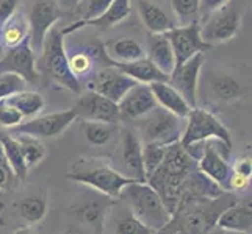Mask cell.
I'll return each instance as SVG.
<instances>
[{
    "instance_id": "6da1fadb",
    "label": "cell",
    "mask_w": 252,
    "mask_h": 234,
    "mask_svg": "<svg viewBox=\"0 0 252 234\" xmlns=\"http://www.w3.org/2000/svg\"><path fill=\"white\" fill-rule=\"evenodd\" d=\"M119 198L127 202L133 217L152 228L155 233L166 227L172 217L160 194L147 181H133L124 186Z\"/></svg>"
},
{
    "instance_id": "7a4b0ae2",
    "label": "cell",
    "mask_w": 252,
    "mask_h": 234,
    "mask_svg": "<svg viewBox=\"0 0 252 234\" xmlns=\"http://www.w3.org/2000/svg\"><path fill=\"white\" fill-rule=\"evenodd\" d=\"M64 36L66 33L57 27L52 28L44 39L41 58L44 63L46 71L50 74L54 80L62 84L63 88L74 94H82V84L77 78L67 63V53L64 49Z\"/></svg>"
},
{
    "instance_id": "3957f363",
    "label": "cell",
    "mask_w": 252,
    "mask_h": 234,
    "mask_svg": "<svg viewBox=\"0 0 252 234\" xmlns=\"http://www.w3.org/2000/svg\"><path fill=\"white\" fill-rule=\"evenodd\" d=\"M221 141L232 149V134L229 128L216 117L213 112L202 108H191L185 117V128L180 137L182 147L187 150L194 144H202L207 141Z\"/></svg>"
},
{
    "instance_id": "277c9868",
    "label": "cell",
    "mask_w": 252,
    "mask_h": 234,
    "mask_svg": "<svg viewBox=\"0 0 252 234\" xmlns=\"http://www.w3.org/2000/svg\"><path fill=\"white\" fill-rule=\"evenodd\" d=\"M66 177L69 180L77 181V183H82L99 190V192L105 194L111 198H119V194L124 189V186L133 183V181H138L115 170L103 162H88V161H86V164L79 162L75 169L72 172H69Z\"/></svg>"
},
{
    "instance_id": "5b68a950",
    "label": "cell",
    "mask_w": 252,
    "mask_h": 234,
    "mask_svg": "<svg viewBox=\"0 0 252 234\" xmlns=\"http://www.w3.org/2000/svg\"><path fill=\"white\" fill-rule=\"evenodd\" d=\"M184 122L185 119L172 114L161 106H155L146 116L136 119V125L144 142H152L164 147L180 142L185 128Z\"/></svg>"
},
{
    "instance_id": "8992f818",
    "label": "cell",
    "mask_w": 252,
    "mask_h": 234,
    "mask_svg": "<svg viewBox=\"0 0 252 234\" xmlns=\"http://www.w3.org/2000/svg\"><path fill=\"white\" fill-rule=\"evenodd\" d=\"M75 119V109L69 108L64 111L50 112V114L44 116H34L30 120H25V122H21L19 125L11 128L10 133L14 136H30L39 141L54 139V137L63 134L74 124Z\"/></svg>"
},
{
    "instance_id": "52a82bcc",
    "label": "cell",
    "mask_w": 252,
    "mask_h": 234,
    "mask_svg": "<svg viewBox=\"0 0 252 234\" xmlns=\"http://www.w3.org/2000/svg\"><path fill=\"white\" fill-rule=\"evenodd\" d=\"M241 19V10L230 0L227 5H224L218 11L212 13L207 17L205 24L201 25V36L212 47L216 44L229 42L233 38H237V34L240 33Z\"/></svg>"
},
{
    "instance_id": "ba28073f",
    "label": "cell",
    "mask_w": 252,
    "mask_h": 234,
    "mask_svg": "<svg viewBox=\"0 0 252 234\" xmlns=\"http://www.w3.org/2000/svg\"><path fill=\"white\" fill-rule=\"evenodd\" d=\"M230 150L232 149H229L224 142L212 139L204 144L202 155L197 159L199 172L222 189H227L229 178L232 175V167L227 161Z\"/></svg>"
},
{
    "instance_id": "9c48e42d",
    "label": "cell",
    "mask_w": 252,
    "mask_h": 234,
    "mask_svg": "<svg viewBox=\"0 0 252 234\" xmlns=\"http://www.w3.org/2000/svg\"><path fill=\"white\" fill-rule=\"evenodd\" d=\"M172 47L174 56H176V66L185 63L187 59L197 53H205L210 44L201 36V22H193L188 25H176L174 28L164 33Z\"/></svg>"
},
{
    "instance_id": "30bf717a",
    "label": "cell",
    "mask_w": 252,
    "mask_h": 234,
    "mask_svg": "<svg viewBox=\"0 0 252 234\" xmlns=\"http://www.w3.org/2000/svg\"><path fill=\"white\" fill-rule=\"evenodd\" d=\"M60 17H62V13H60L58 0H38L32 6L30 17H29V25H30L29 39L36 56L41 55L47 33L55 27Z\"/></svg>"
},
{
    "instance_id": "8fae6325",
    "label": "cell",
    "mask_w": 252,
    "mask_h": 234,
    "mask_svg": "<svg viewBox=\"0 0 252 234\" xmlns=\"http://www.w3.org/2000/svg\"><path fill=\"white\" fill-rule=\"evenodd\" d=\"M205 61L204 53H197L187 59L185 63L174 67V71L168 77V83L174 89H177L180 95L187 100L191 108L197 106V92H199V78Z\"/></svg>"
},
{
    "instance_id": "7c38bea8",
    "label": "cell",
    "mask_w": 252,
    "mask_h": 234,
    "mask_svg": "<svg viewBox=\"0 0 252 234\" xmlns=\"http://www.w3.org/2000/svg\"><path fill=\"white\" fill-rule=\"evenodd\" d=\"M74 109L77 112V117H82L83 120L103 122L110 125L121 122L118 103L105 99L103 95L91 89L79 94V100H77Z\"/></svg>"
},
{
    "instance_id": "4fadbf2b",
    "label": "cell",
    "mask_w": 252,
    "mask_h": 234,
    "mask_svg": "<svg viewBox=\"0 0 252 234\" xmlns=\"http://www.w3.org/2000/svg\"><path fill=\"white\" fill-rule=\"evenodd\" d=\"M0 74H16L27 83L38 81L36 72V55L27 38L22 44L8 49L0 58Z\"/></svg>"
},
{
    "instance_id": "5bb4252c",
    "label": "cell",
    "mask_w": 252,
    "mask_h": 234,
    "mask_svg": "<svg viewBox=\"0 0 252 234\" xmlns=\"http://www.w3.org/2000/svg\"><path fill=\"white\" fill-rule=\"evenodd\" d=\"M135 84L138 83L133 78H130L116 67L108 66L94 75L93 81L90 83V89L103 95V97L111 102L119 103L121 99L127 94V91L133 88Z\"/></svg>"
},
{
    "instance_id": "9a60e30c",
    "label": "cell",
    "mask_w": 252,
    "mask_h": 234,
    "mask_svg": "<svg viewBox=\"0 0 252 234\" xmlns=\"http://www.w3.org/2000/svg\"><path fill=\"white\" fill-rule=\"evenodd\" d=\"M157 105L149 84L138 83L130 88L121 102L118 103L121 120H136L147 112H151Z\"/></svg>"
},
{
    "instance_id": "2e32d148",
    "label": "cell",
    "mask_w": 252,
    "mask_h": 234,
    "mask_svg": "<svg viewBox=\"0 0 252 234\" xmlns=\"http://www.w3.org/2000/svg\"><path fill=\"white\" fill-rule=\"evenodd\" d=\"M107 61L110 66L119 69L121 72H124L130 78H133L136 83L151 84L155 81H168V75H164L147 56H143L140 59H135V61H128V63H119L107 56Z\"/></svg>"
},
{
    "instance_id": "e0dca14e",
    "label": "cell",
    "mask_w": 252,
    "mask_h": 234,
    "mask_svg": "<svg viewBox=\"0 0 252 234\" xmlns=\"http://www.w3.org/2000/svg\"><path fill=\"white\" fill-rule=\"evenodd\" d=\"M123 164L127 177L146 181V172L143 164V142L133 131H126L123 137Z\"/></svg>"
},
{
    "instance_id": "ac0fdd59",
    "label": "cell",
    "mask_w": 252,
    "mask_h": 234,
    "mask_svg": "<svg viewBox=\"0 0 252 234\" xmlns=\"http://www.w3.org/2000/svg\"><path fill=\"white\" fill-rule=\"evenodd\" d=\"M149 88L154 94L155 100H157L158 106H161L163 109H166L182 119H185L188 116L191 106L187 103V100L182 97L180 92L177 89H174L168 81L151 83Z\"/></svg>"
},
{
    "instance_id": "d6986e66",
    "label": "cell",
    "mask_w": 252,
    "mask_h": 234,
    "mask_svg": "<svg viewBox=\"0 0 252 234\" xmlns=\"http://www.w3.org/2000/svg\"><path fill=\"white\" fill-rule=\"evenodd\" d=\"M251 223H252L251 206L230 205L218 215V219H216V228H221L230 233L251 234Z\"/></svg>"
},
{
    "instance_id": "ffe728a7",
    "label": "cell",
    "mask_w": 252,
    "mask_h": 234,
    "mask_svg": "<svg viewBox=\"0 0 252 234\" xmlns=\"http://www.w3.org/2000/svg\"><path fill=\"white\" fill-rule=\"evenodd\" d=\"M208 92L220 103H235L243 97L241 84L229 74L218 72L212 74L207 80Z\"/></svg>"
},
{
    "instance_id": "44dd1931",
    "label": "cell",
    "mask_w": 252,
    "mask_h": 234,
    "mask_svg": "<svg viewBox=\"0 0 252 234\" xmlns=\"http://www.w3.org/2000/svg\"><path fill=\"white\" fill-rule=\"evenodd\" d=\"M138 13H140L141 22L146 30L152 34H164L176 27L171 17L163 11V8L151 2V0H140Z\"/></svg>"
},
{
    "instance_id": "7402d4cb",
    "label": "cell",
    "mask_w": 252,
    "mask_h": 234,
    "mask_svg": "<svg viewBox=\"0 0 252 234\" xmlns=\"http://www.w3.org/2000/svg\"><path fill=\"white\" fill-rule=\"evenodd\" d=\"M29 33H30L29 19L19 13H14L10 19L0 27V39H2L3 47L13 49L16 46L22 44V42L29 38Z\"/></svg>"
},
{
    "instance_id": "603a6c76",
    "label": "cell",
    "mask_w": 252,
    "mask_h": 234,
    "mask_svg": "<svg viewBox=\"0 0 252 234\" xmlns=\"http://www.w3.org/2000/svg\"><path fill=\"white\" fill-rule=\"evenodd\" d=\"M154 39L149 47V58L151 61L157 66L164 75H171V72L176 67V56H174L172 47L169 44L168 38L164 34H154Z\"/></svg>"
},
{
    "instance_id": "cb8c5ba5",
    "label": "cell",
    "mask_w": 252,
    "mask_h": 234,
    "mask_svg": "<svg viewBox=\"0 0 252 234\" xmlns=\"http://www.w3.org/2000/svg\"><path fill=\"white\" fill-rule=\"evenodd\" d=\"M5 102L8 105H11L13 108H16L21 114L25 117H34L36 114L44 109V97L36 92V91H27L22 89L19 92H14L13 95H10L8 99H5Z\"/></svg>"
},
{
    "instance_id": "d4e9b609",
    "label": "cell",
    "mask_w": 252,
    "mask_h": 234,
    "mask_svg": "<svg viewBox=\"0 0 252 234\" xmlns=\"http://www.w3.org/2000/svg\"><path fill=\"white\" fill-rule=\"evenodd\" d=\"M0 145H2L3 153L6 156L8 162H10L14 175L21 181H25L27 180L29 167L25 166L22 149H21L19 141H17V137L13 136L11 133H0Z\"/></svg>"
},
{
    "instance_id": "484cf974",
    "label": "cell",
    "mask_w": 252,
    "mask_h": 234,
    "mask_svg": "<svg viewBox=\"0 0 252 234\" xmlns=\"http://www.w3.org/2000/svg\"><path fill=\"white\" fill-rule=\"evenodd\" d=\"M105 52L110 55V59H115L119 63H128V61H135V59H140L146 56V50L144 47L135 39L130 38H118L115 41H111L107 46Z\"/></svg>"
},
{
    "instance_id": "4316f807",
    "label": "cell",
    "mask_w": 252,
    "mask_h": 234,
    "mask_svg": "<svg viewBox=\"0 0 252 234\" xmlns=\"http://www.w3.org/2000/svg\"><path fill=\"white\" fill-rule=\"evenodd\" d=\"M132 13V0H113L105 13L93 21L85 22V25H93L97 28H111L115 25L126 21ZM83 25V27H85Z\"/></svg>"
},
{
    "instance_id": "83f0119b",
    "label": "cell",
    "mask_w": 252,
    "mask_h": 234,
    "mask_svg": "<svg viewBox=\"0 0 252 234\" xmlns=\"http://www.w3.org/2000/svg\"><path fill=\"white\" fill-rule=\"evenodd\" d=\"M111 2L113 0H80V2L74 6V13L80 17V21L72 24L71 27L63 28V31L67 34L71 31L82 28L85 22L93 21L95 17H99L100 14L105 13V10L111 5Z\"/></svg>"
},
{
    "instance_id": "f1b7e54d",
    "label": "cell",
    "mask_w": 252,
    "mask_h": 234,
    "mask_svg": "<svg viewBox=\"0 0 252 234\" xmlns=\"http://www.w3.org/2000/svg\"><path fill=\"white\" fill-rule=\"evenodd\" d=\"M19 212L22 219L29 223H38L44 219L47 212V202L41 195H29L19 203Z\"/></svg>"
},
{
    "instance_id": "f546056e",
    "label": "cell",
    "mask_w": 252,
    "mask_h": 234,
    "mask_svg": "<svg viewBox=\"0 0 252 234\" xmlns=\"http://www.w3.org/2000/svg\"><path fill=\"white\" fill-rule=\"evenodd\" d=\"M16 137L21 144L25 166L29 169L33 166H38V164L46 158V147L39 139H34V137H30V136H16Z\"/></svg>"
},
{
    "instance_id": "4dcf8cb0",
    "label": "cell",
    "mask_w": 252,
    "mask_h": 234,
    "mask_svg": "<svg viewBox=\"0 0 252 234\" xmlns=\"http://www.w3.org/2000/svg\"><path fill=\"white\" fill-rule=\"evenodd\" d=\"M103 215H105V205L95 200L85 203L77 209V219L83 225H88V227H93L95 230L102 228Z\"/></svg>"
},
{
    "instance_id": "1f68e13d",
    "label": "cell",
    "mask_w": 252,
    "mask_h": 234,
    "mask_svg": "<svg viewBox=\"0 0 252 234\" xmlns=\"http://www.w3.org/2000/svg\"><path fill=\"white\" fill-rule=\"evenodd\" d=\"M83 133L86 141L94 147H102L110 142L113 130L110 124L103 122H93V120H85L83 124Z\"/></svg>"
},
{
    "instance_id": "d6a6232c",
    "label": "cell",
    "mask_w": 252,
    "mask_h": 234,
    "mask_svg": "<svg viewBox=\"0 0 252 234\" xmlns=\"http://www.w3.org/2000/svg\"><path fill=\"white\" fill-rule=\"evenodd\" d=\"M164 153H166V147L152 144V142H144L143 144V164H144V172H146V181L152 173L160 167L163 162Z\"/></svg>"
},
{
    "instance_id": "836d02e7",
    "label": "cell",
    "mask_w": 252,
    "mask_h": 234,
    "mask_svg": "<svg viewBox=\"0 0 252 234\" xmlns=\"http://www.w3.org/2000/svg\"><path fill=\"white\" fill-rule=\"evenodd\" d=\"M172 11L179 25L199 22V0H172Z\"/></svg>"
},
{
    "instance_id": "e575fe53",
    "label": "cell",
    "mask_w": 252,
    "mask_h": 234,
    "mask_svg": "<svg viewBox=\"0 0 252 234\" xmlns=\"http://www.w3.org/2000/svg\"><path fill=\"white\" fill-rule=\"evenodd\" d=\"M116 234H155V231L128 212L116 222Z\"/></svg>"
},
{
    "instance_id": "d590c367",
    "label": "cell",
    "mask_w": 252,
    "mask_h": 234,
    "mask_svg": "<svg viewBox=\"0 0 252 234\" xmlns=\"http://www.w3.org/2000/svg\"><path fill=\"white\" fill-rule=\"evenodd\" d=\"M27 88V81L16 74H0V102L8 99L14 92Z\"/></svg>"
},
{
    "instance_id": "8d00e7d4",
    "label": "cell",
    "mask_w": 252,
    "mask_h": 234,
    "mask_svg": "<svg viewBox=\"0 0 252 234\" xmlns=\"http://www.w3.org/2000/svg\"><path fill=\"white\" fill-rule=\"evenodd\" d=\"M67 63L72 74L79 78V80H80V77L88 75L93 69V58L90 53H86V52H77V53L67 56Z\"/></svg>"
},
{
    "instance_id": "74e56055",
    "label": "cell",
    "mask_w": 252,
    "mask_h": 234,
    "mask_svg": "<svg viewBox=\"0 0 252 234\" xmlns=\"http://www.w3.org/2000/svg\"><path fill=\"white\" fill-rule=\"evenodd\" d=\"M21 122H24V116L21 112L11 105H8L5 100L0 102V127L11 130Z\"/></svg>"
},
{
    "instance_id": "f35d334b",
    "label": "cell",
    "mask_w": 252,
    "mask_h": 234,
    "mask_svg": "<svg viewBox=\"0 0 252 234\" xmlns=\"http://www.w3.org/2000/svg\"><path fill=\"white\" fill-rule=\"evenodd\" d=\"M14 172L8 162L6 156L3 153L2 145H0V190H8L13 184V178H14Z\"/></svg>"
},
{
    "instance_id": "ab89813d",
    "label": "cell",
    "mask_w": 252,
    "mask_h": 234,
    "mask_svg": "<svg viewBox=\"0 0 252 234\" xmlns=\"http://www.w3.org/2000/svg\"><path fill=\"white\" fill-rule=\"evenodd\" d=\"M229 2L230 0H199V22L201 19H207L212 13L218 11Z\"/></svg>"
},
{
    "instance_id": "60d3db41",
    "label": "cell",
    "mask_w": 252,
    "mask_h": 234,
    "mask_svg": "<svg viewBox=\"0 0 252 234\" xmlns=\"http://www.w3.org/2000/svg\"><path fill=\"white\" fill-rule=\"evenodd\" d=\"M19 0H0V27L16 13Z\"/></svg>"
},
{
    "instance_id": "b9f144b4",
    "label": "cell",
    "mask_w": 252,
    "mask_h": 234,
    "mask_svg": "<svg viewBox=\"0 0 252 234\" xmlns=\"http://www.w3.org/2000/svg\"><path fill=\"white\" fill-rule=\"evenodd\" d=\"M235 173H238V175L245 177V178H249L251 180V172H252V164H251V158L249 156H246V158H241L237 161L235 167L232 169Z\"/></svg>"
},
{
    "instance_id": "7bdbcfd3",
    "label": "cell",
    "mask_w": 252,
    "mask_h": 234,
    "mask_svg": "<svg viewBox=\"0 0 252 234\" xmlns=\"http://www.w3.org/2000/svg\"><path fill=\"white\" fill-rule=\"evenodd\" d=\"M14 234H34V231H32L30 228H19Z\"/></svg>"
},
{
    "instance_id": "ee69618b",
    "label": "cell",
    "mask_w": 252,
    "mask_h": 234,
    "mask_svg": "<svg viewBox=\"0 0 252 234\" xmlns=\"http://www.w3.org/2000/svg\"><path fill=\"white\" fill-rule=\"evenodd\" d=\"M205 234H224V230H221V228H218V230H210V231L205 233Z\"/></svg>"
},
{
    "instance_id": "f6af8a7d",
    "label": "cell",
    "mask_w": 252,
    "mask_h": 234,
    "mask_svg": "<svg viewBox=\"0 0 252 234\" xmlns=\"http://www.w3.org/2000/svg\"><path fill=\"white\" fill-rule=\"evenodd\" d=\"M3 53H5V47H3V44H2V39H0V58L3 56Z\"/></svg>"
},
{
    "instance_id": "bcb514c9",
    "label": "cell",
    "mask_w": 252,
    "mask_h": 234,
    "mask_svg": "<svg viewBox=\"0 0 252 234\" xmlns=\"http://www.w3.org/2000/svg\"><path fill=\"white\" fill-rule=\"evenodd\" d=\"M66 2H69V3H71L72 6H75L77 3H79V2H80V0H66Z\"/></svg>"
},
{
    "instance_id": "7dc6e473",
    "label": "cell",
    "mask_w": 252,
    "mask_h": 234,
    "mask_svg": "<svg viewBox=\"0 0 252 234\" xmlns=\"http://www.w3.org/2000/svg\"><path fill=\"white\" fill-rule=\"evenodd\" d=\"M224 234H230V233H225V231H224Z\"/></svg>"
}]
</instances>
